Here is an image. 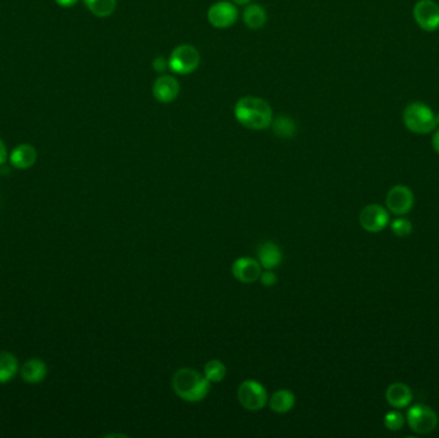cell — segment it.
<instances>
[{
  "label": "cell",
  "mask_w": 439,
  "mask_h": 438,
  "mask_svg": "<svg viewBox=\"0 0 439 438\" xmlns=\"http://www.w3.org/2000/svg\"><path fill=\"white\" fill-rule=\"evenodd\" d=\"M234 115L239 124L251 130H265L273 122L271 106L257 97H243L235 107Z\"/></svg>",
  "instance_id": "obj_1"
},
{
  "label": "cell",
  "mask_w": 439,
  "mask_h": 438,
  "mask_svg": "<svg viewBox=\"0 0 439 438\" xmlns=\"http://www.w3.org/2000/svg\"><path fill=\"white\" fill-rule=\"evenodd\" d=\"M211 382L192 368H182L173 377L175 393L186 402H199L210 392Z\"/></svg>",
  "instance_id": "obj_2"
},
{
  "label": "cell",
  "mask_w": 439,
  "mask_h": 438,
  "mask_svg": "<svg viewBox=\"0 0 439 438\" xmlns=\"http://www.w3.org/2000/svg\"><path fill=\"white\" fill-rule=\"evenodd\" d=\"M403 124L415 134L427 135L437 128L436 113L425 103L412 102L403 110Z\"/></svg>",
  "instance_id": "obj_3"
},
{
  "label": "cell",
  "mask_w": 439,
  "mask_h": 438,
  "mask_svg": "<svg viewBox=\"0 0 439 438\" xmlns=\"http://www.w3.org/2000/svg\"><path fill=\"white\" fill-rule=\"evenodd\" d=\"M199 62H201V55L197 50V48L189 44H183V46H176L173 50L168 59V67L173 73L189 75L199 67Z\"/></svg>",
  "instance_id": "obj_4"
},
{
  "label": "cell",
  "mask_w": 439,
  "mask_h": 438,
  "mask_svg": "<svg viewBox=\"0 0 439 438\" xmlns=\"http://www.w3.org/2000/svg\"><path fill=\"white\" fill-rule=\"evenodd\" d=\"M409 427L418 435H428L438 426V415L424 403H418L407 411Z\"/></svg>",
  "instance_id": "obj_5"
},
{
  "label": "cell",
  "mask_w": 439,
  "mask_h": 438,
  "mask_svg": "<svg viewBox=\"0 0 439 438\" xmlns=\"http://www.w3.org/2000/svg\"><path fill=\"white\" fill-rule=\"evenodd\" d=\"M238 400L246 410L258 411L265 408L269 397L262 384L248 379L239 385Z\"/></svg>",
  "instance_id": "obj_6"
},
{
  "label": "cell",
  "mask_w": 439,
  "mask_h": 438,
  "mask_svg": "<svg viewBox=\"0 0 439 438\" xmlns=\"http://www.w3.org/2000/svg\"><path fill=\"white\" fill-rule=\"evenodd\" d=\"M413 19L419 28L427 32H434L439 28V6L434 0H419L412 10Z\"/></svg>",
  "instance_id": "obj_7"
},
{
  "label": "cell",
  "mask_w": 439,
  "mask_h": 438,
  "mask_svg": "<svg viewBox=\"0 0 439 438\" xmlns=\"http://www.w3.org/2000/svg\"><path fill=\"white\" fill-rule=\"evenodd\" d=\"M415 197L411 189L406 185H394L385 197V204L388 210L394 215H406L412 210Z\"/></svg>",
  "instance_id": "obj_8"
},
{
  "label": "cell",
  "mask_w": 439,
  "mask_h": 438,
  "mask_svg": "<svg viewBox=\"0 0 439 438\" xmlns=\"http://www.w3.org/2000/svg\"><path fill=\"white\" fill-rule=\"evenodd\" d=\"M238 10L230 1H217L211 6L207 12V19L211 26L216 28H228L233 26L238 19Z\"/></svg>",
  "instance_id": "obj_9"
},
{
  "label": "cell",
  "mask_w": 439,
  "mask_h": 438,
  "mask_svg": "<svg viewBox=\"0 0 439 438\" xmlns=\"http://www.w3.org/2000/svg\"><path fill=\"white\" fill-rule=\"evenodd\" d=\"M360 225L369 233L382 231L389 222V213L379 204H369L360 213Z\"/></svg>",
  "instance_id": "obj_10"
},
{
  "label": "cell",
  "mask_w": 439,
  "mask_h": 438,
  "mask_svg": "<svg viewBox=\"0 0 439 438\" xmlns=\"http://www.w3.org/2000/svg\"><path fill=\"white\" fill-rule=\"evenodd\" d=\"M261 264L252 257H240L234 261L231 272L234 278L240 283H255L262 274Z\"/></svg>",
  "instance_id": "obj_11"
},
{
  "label": "cell",
  "mask_w": 439,
  "mask_h": 438,
  "mask_svg": "<svg viewBox=\"0 0 439 438\" xmlns=\"http://www.w3.org/2000/svg\"><path fill=\"white\" fill-rule=\"evenodd\" d=\"M180 93V85L177 80L170 75H162L157 79L153 85V95L161 103L174 102Z\"/></svg>",
  "instance_id": "obj_12"
},
{
  "label": "cell",
  "mask_w": 439,
  "mask_h": 438,
  "mask_svg": "<svg viewBox=\"0 0 439 438\" xmlns=\"http://www.w3.org/2000/svg\"><path fill=\"white\" fill-rule=\"evenodd\" d=\"M385 400L396 409L406 408L412 401L411 388L401 382L391 384L385 391Z\"/></svg>",
  "instance_id": "obj_13"
},
{
  "label": "cell",
  "mask_w": 439,
  "mask_h": 438,
  "mask_svg": "<svg viewBox=\"0 0 439 438\" xmlns=\"http://www.w3.org/2000/svg\"><path fill=\"white\" fill-rule=\"evenodd\" d=\"M257 255H258V263L267 270H273L280 265L283 261V254L279 246L274 242H265L260 245L257 249Z\"/></svg>",
  "instance_id": "obj_14"
},
{
  "label": "cell",
  "mask_w": 439,
  "mask_h": 438,
  "mask_svg": "<svg viewBox=\"0 0 439 438\" xmlns=\"http://www.w3.org/2000/svg\"><path fill=\"white\" fill-rule=\"evenodd\" d=\"M37 151L32 146L28 144H21L13 149L10 153V164H13L16 169L26 170L37 162Z\"/></svg>",
  "instance_id": "obj_15"
},
{
  "label": "cell",
  "mask_w": 439,
  "mask_h": 438,
  "mask_svg": "<svg viewBox=\"0 0 439 438\" xmlns=\"http://www.w3.org/2000/svg\"><path fill=\"white\" fill-rule=\"evenodd\" d=\"M48 373L46 363L39 360V359H31L26 361L22 369H21V375L23 378L25 382L28 383H40L44 381V378Z\"/></svg>",
  "instance_id": "obj_16"
},
{
  "label": "cell",
  "mask_w": 439,
  "mask_h": 438,
  "mask_svg": "<svg viewBox=\"0 0 439 438\" xmlns=\"http://www.w3.org/2000/svg\"><path fill=\"white\" fill-rule=\"evenodd\" d=\"M295 403V396L289 390H279L271 396L269 406L277 414H285L292 410Z\"/></svg>",
  "instance_id": "obj_17"
},
{
  "label": "cell",
  "mask_w": 439,
  "mask_h": 438,
  "mask_svg": "<svg viewBox=\"0 0 439 438\" xmlns=\"http://www.w3.org/2000/svg\"><path fill=\"white\" fill-rule=\"evenodd\" d=\"M243 21L248 28L258 30L265 26L267 21V13L265 8L260 4H249L243 12Z\"/></svg>",
  "instance_id": "obj_18"
},
{
  "label": "cell",
  "mask_w": 439,
  "mask_h": 438,
  "mask_svg": "<svg viewBox=\"0 0 439 438\" xmlns=\"http://www.w3.org/2000/svg\"><path fill=\"white\" fill-rule=\"evenodd\" d=\"M19 372L17 359L10 352H0V383H7Z\"/></svg>",
  "instance_id": "obj_19"
},
{
  "label": "cell",
  "mask_w": 439,
  "mask_h": 438,
  "mask_svg": "<svg viewBox=\"0 0 439 438\" xmlns=\"http://www.w3.org/2000/svg\"><path fill=\"white\" fill-rule=\"evenodd\" d=\"M88 10L97 17H110L116 10L117 0H84Z\"/></svg>",
  "instance_id": "obj_20"
},
{
  "label": "cell",
  "mask_w": 439,
  "mask_h": 438,
  "mask_svg": "<svg viewBox=\"0 0 439 438\" xmlns=\"http://www.w3.org/2000/svg\"><path fill=\"white\" fill-rule=\"evenodd\" d=\"M271 124H273V130H274L275 135L277 137L289 139V137H293L297 134V125H295L294 120L291 119L286 115L279 116Z\"/></svg>",
  "instance_id": "obj_21"
},
{
  "label": "cell",
  "mask_w": 439,
  "mask_h": 438,
  "mask_svg": "<svg viewBox=\"0 0 439 438\" xmlns=\"http://www.w3.org/2000/svg\"><path fill=\"white\" fill-rule=\"evenodd\" d=\"M204 375H206V378H207L210 382L219 383L221 381H224L225 377H226V366H225V364H224L222 361L216 360V359L210 360V361L204 365Z\"/></svg>",
  "instance_id": "obj_22"
},
{
  "label": "cell",
  "mask_w": 439,
  "mask_h": 438,
  "mask_svg": "<svg viewBox=\"0 0 439 438\" xmlns=\"http://www.w3.org/2000/svg\"><path fill=\"white\" fill-rule=\"evenodd\" d=\"M391 229L393 231L396 237L406 238L409 237L412 233V224L410 220L407 219H396L391 224Z\"/></svg>",
  "instance_id": "obj_23"
},
{
  "label": "cell",
  "mask_w": 439,
  "mask_h": 438,
  "mask_svg": "<svg viewBox=\"0 0 439 438\" xmlns=\"http://www.w3.org/2000/svg\"><path fill=\"white\" fill-rule=\"evenodd\" d=\"M404 424V417L398 411H389L384 417V426L389 430H400Z\"/></svg>",
  "instance_id": "obj_24"
},
{
  "label": "cell",
  "mask_w": 439,
  "mask_h": 438,
  "mask_svg": "<svg viewBox=\"0 0 439 438\" xmlns=\"http://www.w3.org/2000/svg\"><path fill=\"white\" fill-rule=\"evenodd\" d=\"M260 280L265 287H274L275 284L277 283V276L271 272H266L261 274Z\"/></svg>",
  "instance_id": "obj_25"
},
{
  "label": "cell",
  "mask_w": 439,
  "mask_h": 438,
  "mask_svg": "<svg viewBox=\"0 0 439 438\" xmlns=\"http://www.w3.org/2000/svg\"><path fill=\"white\" fill-rule=\"evenodd\" d=\"M167 67H168V61H166L164 57H157L156 59L153 61V68L156 70L157 73H165Z\"/></svg>",
  "instance_id": "obj_26"
},
{
  "label": "cell",
  "mask_w": 439,
  "mask_h": 438,
  "mask_svg": "<svg viewBox=\"0 0 439 438\" xmlns=\"http://www.w3.org/2000/svg\"><path fill=\"white\" fill-rule=\"evenodd\" d=\"M7 157H8L7 148H6L4 143H3V142H1V139H0V164H3L6 162V161H7Z\"/></svg>",
  "instance_id": "obj_27"
},
{
  "label": "cell",
  "mask_w": 439,
  "mask_h": 438,
  "mask_svg": "<svg viewBox=\"0 0 439 438\" xmlns=\"http://www.w3.org/2000/svg\"><path fill=\"white\" fill-rule=\"evenodd\" d=\"M431 146H433V149L439 155V128L431 137Z\"/></svg>",
  "instance_id": "obj_28"
},
{
  "label": "cell",
  "mask_w": 439,
  "mask_h": 438,
  "mask_svg": "<svg viewBox=\"0 0 439 438\" xmlns=\"http://www.w3.org/2000/svg\"><path fill=\"white\" fill-rule=\"evenodd\" d=\"M55 1H57V4H58V6L64 7V8H68V7H72V6H75L79 0H55Z\"/></svg>",
  "instance_id": "obj_29"
},
{
  "label": "cell",
  "mask_w": 439,
  "mask_h": 438,
  "mask_svg": "<svg viewBox=\"0 0 439 438\" xmlns=\"http://www.w3.org/2000/svg\"><path fill=\"white\" fill-rule=\"evenodd\" d=\"M231 1H234L238 6H246L248 3H251V0H231Z\"/></svg>",
  "instance_id": "obj_30"
},
{
  "label": "cell",
  "mask_w": 439,
  "mask_h": 438,
  "mask_svg": "<svg viewBox=\"0 0 439 438\" xmlns=\"http://www.w3.org/2000/svg\"><path fill=\"white\" fill-rule=\"evenodd\" d=\"M436 124H437V128H439V112L436 113Z\"/></svg>",
  "instance_id": "obj_31"
}]
</instances>
